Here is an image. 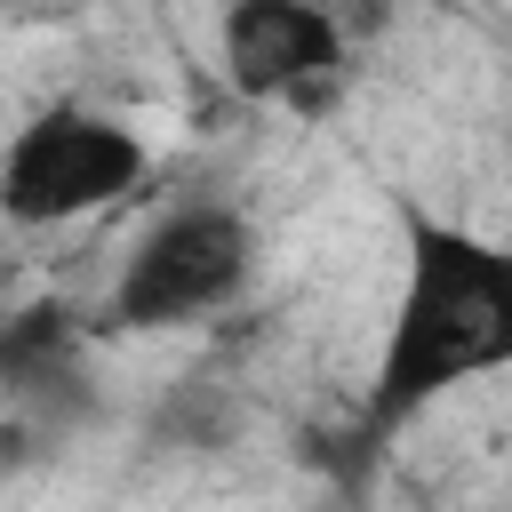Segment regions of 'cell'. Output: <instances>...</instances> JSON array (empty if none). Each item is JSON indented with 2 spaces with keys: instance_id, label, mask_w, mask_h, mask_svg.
I'll use <instances>...</instances> for the list:
<instances>
[{
  "instance_id": "6da1fadb",
  "label": "cell",
  "mask_w": 512,
  "mask_h": 512,
  "mask_svg": "<svg viewBox=\"0 0 512 512\" xmlns=\"http://www.w3.org/2000/svg\"><path fill=\"white\" fill-rule=\"evenodd\" d=\"M504 368H512V256L464 216L400 200V288L360 392V440L384 448L392 432H408L416 416Z\"/></svg>"
},
{
  "instance_id": "277c9868",
  "label": "cell",
  "mask_w": 512,
  "mask_h": 512,
  "mask_svg": "<svg viewBox=\"0 0 512 512\" xmlns=\"http://www.w3.org/2000/svg\"><path fill=\"white\" fill-rule=\"evenodd\" d=\"M216 72L240 104L320 112L352 80V32L336 0H224L216 8Z\"/></svg>"
},
{
  "instance_id": "3957f363",
  "label": "cell",
  "mask_w": 512,
  "mask_h": 512,
  "mask_svg": "<svg viewBox=\"0 0 512 512\" xmlns=\"http://www.w3.org/2000/svg\"><path fill=\"white\" fill-rule=\"evenodd\" d=\"M152 176H160V160L128 112L88 104V96H48L0 144V224L64 232V224L128 208Z\"/></svg>"
},
{
  "instance_id": "7a4b0ae2",
  "label": "cell",
  "mask_w": 512,
  "mask_h": 512,
  "mask_svg": "<svg viewBox=\"0 0 512 512\" xmlns=\"http://www.w3.org/2000/svg\"><path fill=\"white\" fill-rule=\"evenodd\" d=\"M256 288V224L248 208L200 192V200H168L136 224V240L120 248L96 320L128 328V336H168V328H200L224 320L240 296Z\"/></svg>"
}]
</instances>
